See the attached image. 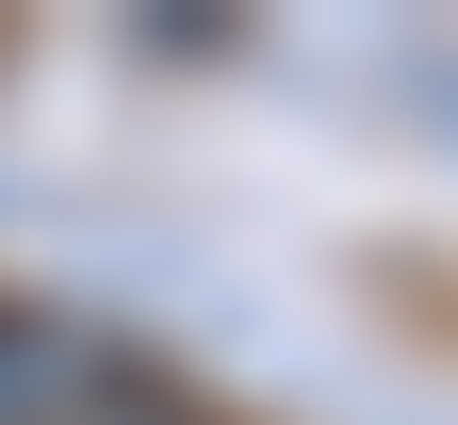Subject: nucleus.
I'll use <instances>...</instances> for the list:
<instances>
[{
  "instance_id": "f257e3e1",
  "label": "nucleus",
  "mask_w": 458,
  "mask_h": 425,
  "mask_svg": "<svg viewBox=\"0 0 458 425\" xmlns=\"http://www.w3.org/2000/svg\"><path fill=\"white\" fill-rule=\"evenodd\" d=\"M114 409V344L49 294H0V425H98Z\"/></svg>"
},
{
  "instance_id": "f03ea898",
  "label": "nucleus",
  "mask_w": 458,
  "mask_h": 425,
  "mask_svg": "<svg viewBox=\"0 0 458 425\" xmlns=\"http://www.w3.org/2000/svg\"><path fill=\"white\" fill-rule=\"evenodd\" d=\"M98 425H181V409H131V393H114V409H98Z\"/></svg>"
}]
</instances>
